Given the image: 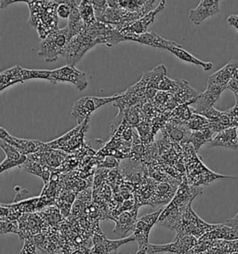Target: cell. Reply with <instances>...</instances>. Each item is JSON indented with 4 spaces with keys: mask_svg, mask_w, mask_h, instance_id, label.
Listing matches in <instances>:
<instances>
[{
    "mask_svg": "<svg viewBox=\"0 0 238 254\" xmlns=\"http://www.w3.org/2000/svg\"><path fill=\"white\" fill-rule=\"evenodd\" d=\"M29 6V24L37 28L39 38L45 39L58 29L57 1H25Z\"/></svg>",
    "mask_w": 238,
    "mask_h": 254,
    "instance_id": "6da1fadb",
    "label": "cell"
},
{
    "mask_svg": "<svg viewBox=\"0 0 238 254\" xmlns=\"http://www.w3.org/2000/svg\"><path fill=\"white\" fill-rule=\"evenodd\" d=\"M74 37L68 26L53 32L41 41L38 56L46 62H55L60 56L63 57L67 47Z\"/></svg>",
    "mask_w": 238,
    "mask_h": 254,
    "instance_id": "7a4b0ae2",
    "label": "cell"
},
{
    "mask_svg": "<svg viewBox=\"0 0 238 254\" xmlns=\"http://www.w3.org/2000/svg\"><path fill=\"white\" fill-rule=\"evenodd\" d=\"M98 44H100V41L95 33L90 28H86L71 40L63 58L66 61L68 65L74 66L88 51Z\"/></svg>",
    "mask_w": 238,
    "mask_h": 254,
    "instance_id": "3957f363",
    "label": "cell"
},
{
    "mask_svg": "<svg viewBox=\"0 0 238 254\" xmlns=\"http://www.w3.org/2000/svg\"><path fill=\"white\" fill-rule=\"evenodd\" d=\"M50 70H34L24 69L19 65H15L0 75V90L3 91L8 87L17 84L23 83L29 79H46L49 80Z\"/></svg>",
    "mask_w": 238,
    "mask_h": 254,
    "instance_id": "277c9868",
    "label": "cell"
},
{
    "mask_svg": "<svg viewBox=\"0 0 238 254\" xmlns=\"http://www.w3.org/2000/svg\"><path fill=\"white\" fill-rule=\"evenodd\" d=\"M119 97V94H116L111 97L87 96V97L80 98L73 105L71 116L77 120L79 125H81L85 120L90 118V115L95 110L104 105L114 103Z\"/></svg>",
    "mask_w": 238,
    "mask_h": 254,
    "instance_id": "5b68a950",
    "label": "cell"
},
{
    "mask_svg": "<svg viewBox=\"0 0 238 254\" xmlns=\"http://www.w3.org/2000/svg\"><path fill=\"white\" fill-rule=\"evenodd\" d=\"M49 81L56 84L58 82H69L74 85L78 90H85L88 87L87 75L73 65H65L62 67L50 71Z\"/></svg>",
    "mask_w": 238,
    "mask_h": 254,
    "instance_id": "8992f818",
    "label": "cell"
},
{
    "mask_svg": "<svg viewBox=\"0 0 238 254\" xmlns=\"http://www.w3.org/2000/svg\"><path fill=\"white\" fill-rule=\"evenodd\" d=\"M197 239L193 236H180L176 237L175 241L165 244V245H154L149 244L145 249L147 254H188V253L196 245Z\"/></svg>",
    "mask_w": 238,
    "mask_h": 254,
    "instance_id": "52a82bcc",
    "label": "cell"
},
{
    "mask_svg": "<svg viewBox=\"0 0 238 254\" xmlns=\"http://www.w3.org/2000/svg\"><path fill=\"white\" fill-rule=\"evenodd\" d=\"M164 209V208H163ZM163 209H158L153 213L145 214L138 219L134 227L133 237L137 241L139 250H145L149 244V236L153 226L158 222Z\"/></svg>",
    "mask_w": 238,
    "mask_h": 254,
    "instance_id": "ba28073f",
    "label": "cell"
},
{
    "mask_svg": "<svg viewBox=\"0 0 238 254\" xmlns=\"http://www.w3.org/2000/svg\"><path fill=\"white\" fill-rule=\"evenodd\" d=\"M132 241H135L133 235L125 239L110 240L107 239L102 232H96L93 236V247L90 251V254H119L118 251L120 247Z\"/></svg>",
    "mask_w": 238,
    "mask_h": 254,
    "instance_id": "9c48e42d",
    "label": "cell"
},
{
    "mask_svg": "<svg viewBox=\"0 0 238 254\" xmlns=\"http://www.w3.org/2000/svg\"><path fill=\"white\" fill-rule=\"evenodd\" d=\"M0 139L7 142V143L13 145L19 152L24 155H33L38 152H42L45 150H48L47 143L37 141V140H25V139H19L15 138L13 136L7 133L4 127H0Z\"/></svg>",
    "mask_w": 238,
    "mask_h": 254,
    "instance_id": "30bf717a",
    "label": "cell"
},
{
    "mask_svg": "<svg viewBox=\"0 0 238 254\" xmlns=\"http://www.w3.org/2000/svg\"><path fill=\"white\" fill-rule=\"evenodd\" d=\"M20 239H33L45 230L47 224L39 213H26L19 219Z\"/></svg>",
    "mask_w": 238,
    "mask_h": 254,
    "instance_id": "8fae6325",
    "label": "cell"
},
{
    "mask_svg": "<svg viewBox=\"0 0 238 254\" xmlns=\"http://www.w3.org/2000/svg\"><path fill=\"white\" fill-rule=\"evenodd\" d=\"M221 11L220 1L218 0H201L198 6L189 12L191 22L195 25H200L205 20L215 16Z\"/></svg>",
    "mask_w": 238,
    "mask_h": 254,
    "instance_id": "7c38bea8",
    "label": "cell"
},
{
    "mask_svg": "<svg viewBox=\"0 0 238 254\" xmlns=\"http://www.w3.org/2000/svg\"><path fill=\"white\" fill-rule=\"evenodd\" d=\"M224 90V89L215 86H208L206 91L202 92L193 105H191L192 112L202 115L208 111V109L213 107Z\"/></svg>",
    "mask_w": 238,
    "mask_h": 254,
    "instance_id": "4fadbf2b",
    "label": "cell"
},
{
    "mask_svg": "<svg viewBox=\"0 0 238 254\" xmlns=\"http://www.w3.org/2000/svg\"><path fill=\"white\" fill-rule=\"evenodd\" d=\"M166 5V1H159V4L157 5V7L155 9H153L152 11H150L148 14L143 16L140 18L139 20L135 21L133 23L128 24L124 29L120 31V33L122 35H127V34H131V35H141L144 33H147V28L149 25L154 23L156 15L163 10Z\"/></svg>",
    "mask_w": 238,
    "mask_h": 254,
    "instance_id": "5bb4252c",
    "label": "cell"
},
{
    "mask_svg": "<svg viewBox=\"0 0 238 254\" xmlns=\"http://www.w3.org/2000/svg\"><path fill=\"white\" fill-rule=\"evenodd\" d=\"M138 209H139V206H135L132 209H127L121 212L118 218L115 220L116 226L114 229V233L121 239H125L128 232L134 230V227L138 221V218H137Z\"/></svg>",
    "mask_w": 238,
    "mask_h": 254,
    "instance_id": "9a60e30c",
    "label": "cell"
},
{
    "mask_svg": "<svg viewBox=\"0 0 238 254\" xmlns=\"http://www.w3.org/2000/svg\"><path fill=\"white\" fill-rule=\"evenodd\" d=\"M123 37L126 40H131V41L138 42L142 45L158 48V49H164L167 51L170 47L176 44V42L165 39L162 37H160L159 35H157L155 32H147V33H144L141 35L127 34V35H123Z\"/></svg>",
    "mask_w": 238,
    "mask_h": 254,
    "instance_id": "2e32d148",
    "label": "cell"
},
{
    "mask_svg": "<svg viewBox=\"0 0 238 254\" xmlns=\"http://www.w3.org/2000/svg\"><path fill=\"white\" fill-rule=\"evenodd\" d=\"M238 69V63L237 61H231L226 65L221 68L214 74L209 75L208 86H215L226 90L231 80L234 78V75Z\"/></svg>",
    "mask_w": 238,
    "mask_h": 254,
    "instance_id": "e0dca14e",
    "label": "cell"
},
{
    "mask_svg": "<svg viewBox=\"0 0 238 254\" xmlns=\"http://www.w3.org/2000/svg\"><path fill=\"white\" fill-rule=\"evenodd\" d=\"M165 136H167L173 143L181 145L190 144L192 130H190L185 125L178 124L169 120L166 127L163 128Z\"/></svg>",
    "mask_w": 238,
    "mask_h": 254,
    "instance_id": "ac0fdd59",
    "label": "cell"
},
{
    "mask_svg": "<svg viewBox=\"0 0 238 254\" xmlns=\"http://www.w3.org/2000/svg\"><path fill=\"white\" fill-rule=\"evenodd\" d=\"M0 147L4 151V153L6 154V159L0 165V172L4 173V172L12 169L14 167H21L26 160L28 157L22 155L19 150L14 147L13 145L7 143V142L1 140L0 142Z\"/></svg>",
    "mask_w": 238,
    "mask_h": 254,
    "instance_id": "d6986e66",
    "label": "cell"
},
{
    "mask_svg": "<svg viewBox=\"0 0 238 254\" xmlns=\"http://www.w3.org/2000/svg\"><path fill=\"white\" fill-rule=\"evenodd\" d=\"M208 147H225L229 149H238V127L226 128L216 134L212 141L208 144Z\"/></svg>",
    "mask_w": 238,
    "mask_h": 254,
    "instance_id": "ffe728a7",
    "label": "cell"
},
{
    "mask_svg": "<svg viewBox=\"0 0 238 254\" xmlns=\"http://www.w3.org/2000/svg\"><path fill=\"white\" fill-rule=\"evenodd\" d=\"M156 3L155 0H118L119 8H123L129 12H135L143 17L148 14Z\"/></svg>",
    "mask_w": 238,
    "mask_h": 254,
    "instance_id": "44dd1931",
    "label": "cell"
},
{
    "mask_svg": "<svg viewBox=\"0 0 238 254\" xmlns=\"http://www.w3.org/2000/svg\"><path fill=\"white\" fill-rule=\"evenodd\" d=\"M168 51L170 53H172L174 56H176L178 60L185 62V63H188V64H192L197 65V66H200V67L204 69V71H209L210 69H212V67H213L212 63L203 62V61L197 59L196 57H194L193 55H192L191 53L186 52L185 50L182 49L181 46L178 45L177 43L174 46L170 47L168 49Z\"/></svg>",
    "mask_w": 238,
    "mask_h": 254,
    "instance_id": "7402d4cb",
    "label": "cell"
},
{
    "mask_svg": "<svg viewBox=\"0 0 238 254\" xmlns=\"http://www.w3.org/2000/svg\"><path fill=\"white\" fill-rule=\"evenodd\" d=\"M20 169L23 172H27L30 174H34L36 176L40 177L43 180L45 186L49 184L51 177H52V170L48 167H45L44 165L37 162L36 160L28 157L27 160L20 167Z\"/></svg>",
    "mask_w": 238,
    "mask_h": 254,
    "instance_id": "603a6c76",
    "label": "cell"
},
{
    "mask_svg": "<svg viewBox=\"0 0 238 254\" xmlns=\"http://www.w3.org/2000/svg\"><path fill=\"white\" fill-rule=\"evenodd\" d=\"M166 74H167V68L163 64H160L157 67L154 68L153 70L144 73L141 80L147 86V89L152 88V89L157 90L158 84L161 81L164 76H166Z\"/></svg>",
    "mask_w": 238,
    "mask_h": 254,
    "instance_id": "cb8c5ba5",
    "label": "cell"
},
{
    "mask_svg": "<svg viewBox=\"0 0 238 254\" xmlns=\"http://www.w3.org/2000/svg\"><path fill=\"white\" fill-rule=\"evenodd\" d=\"M81 1H74L72 6L71 15L68 19V27L73 33L74 37L79 35L85 29V25L82 21L80 12H79V5Z\"/></svg>",
    "mask_w": 238,
    "mask_h": 254,
    "instance_id": "d4e9b609",
    "label": "cell"
},
{
    "mask_svg": "<svg viewBox=\"0 0 238 254\" xmlns=\"http://www.w3.org/2000/svg\"><path fill=\"white\" fill-rule=\"evenodd\" d=\"M214 134L215 132L210 127L193 131L191 135L190 143H192L194 151L197 152L200 149L201 146H203L204 144L208 145V143L212 141V139L214 138L213 137Z\"/></svg>",
    "mask_w": 238,
    "mask_h": 254,
    "instance_id": "484cf974",
    "label": "cell"
},
{
    "mask_svg": "<svg viewBox=\"0 0 238 254\" xmlns=\"http://www.w3.org/2000/svg\"><path fill=\"white\" fill-rule=\"evenodd\" d=\"M193 104H184L177 106L174 110L170 113V120L172 122L184 125L188 120L191 119L193 113L191 110V105Z\"/></svg>",
    "mask_w": 238,
    "mask_h": 254,
    "instance_id": "4316f807",
    "label": "cell"
},
{
    "mask_svg": "<svg viewBox=\"0 0 238 254\" xmlns=\"http://www.w3.org/2000/svg\"><path fill=\"white\" fill-rule=\"evenodd\" d=\"M79 12H80L82 21L85 25V29L89 28L97 23L95 11H94V8H93L92 4L90 3V1L83 0L80 2Z\"/></svg>",
    "mask_w": 238,
    "mask_h": 254,
    "instance_id": "83f0119b",
    "label": "cell"
},
{
    "mask_svg": "<svg viewBox=\"0 0 238 254\" xmlns=\"http://www.w3.org/2000/svg\"><path fill=\"white\" fill-rule=\"evenodd\" d=\"M45 223L51 226H56L62 220V213L56 206H48L39 212Z\"/></svg>",
    "mask_w": 238,
    "mask_h": 254,
    "instance_id": "f1b7e54d",
    "label": "cell"
},
{
    "mask_svg": "<svg viewBox=\"0 0 238 254\" xmlns=\"http://www.w3.org/2000/svg\"><path fill=\"white\" fill-rule=\"evenodd\" d=\"M184 125L190 130L196 131V130H201V129H205V128L209 127L210 121L201 115L193 114L191 119L188 120Z\"/></svg>",
    "mask_w": 238,
    "mask_h": 254,
    "instance_id": "f546056e",
    "label": "cell"
},
{
    "mask_svg": "<svg viewBox=\"0 0 238 254\" xmlns=\"http://www.w3.org/2000/svg\"><path fill=\"white\" fill-rule=\"evenodd\" d=\"M59 6L57 8V15L61 19H69L72 11V6L74 4V0H60L57 1Z\"/></svg>",
    "mask_w": 238,
    "mask_h": 254,
    "instance_id": "4dcf8cb0",
    "label": "cell"
},
{
    "mask_svg": "<svg viewBox=\"0 0 238 254\" xmlns=\"http://www.w3.org/2000/svg\"><path fill=\"white\" fill-rule=\"evenodd\" d=\"M90 3L92 4L94 8L97 22H100L108 8V1L107 0H90Z\"/></svg>",
    "mask_w": 238,
    "mask_h": 254,
    "instance_id": "1f68e13d",
    "label": "cell"
},
{
    "mask_svg": "<svg viewBox=\"0 0 238 254\" xmlns=\"http://www.w3.org/2000/svg\"><path fill=\"white\" fill-rule=\"evenodd\" d=\"M1 234H7V233H14L19 235L20 234V226L19 221H9V220H1Z\"/></svg>",
    "mask_w": 238,
    "mask_h": 254,
    "instance_id": "d6a6232c",
    "label": "cell"
},
{
    "mask_svg": "<svg viewBox=\"0 0 238 254\" xmlns=\"http://www.w3.org/2000/svg\"><path fill=\"white\" fill-rule=\"evenodd\" d=\"M20 254H37V245L34 239H23V246Z\"/></svg>",
    "mask_w": 238,
    "mask_h": 254,
    "instance_id": "836d02e7",
    "label": "cell"
},
{
    "mask_svg": "<svg viewBox=\"0 0 238 254\" xmlns=\"http://www.w3.org/2000/svg\"><path fill=\"white\" fill-rule=\"evenodd\" d=\"M119 165V162L116 159V157H106L103 162H101L100 167L101 168H110V169H114L117 168Z\"/></svg>",
    "mask_w": 238,
    "mask_h": 254,
    "instance_id": "e575fe53",
    "label": "cell"
},
{
    "mask_svg": "<svg viewBox=\"0 0 238 254\" xmlns=\"http://www.w3.org/2000/svg\"><path fill=\"white\" fill-rule=\"evenodd\" d=\"M227 23H229L232 27H234L235 29L238 31V14H231L228 19H227Z\"/></svg>",
    "mask_w": 238,
    "mask_h": 254,
    "instance_id": "d590c367",
    "label": "cell"
},
{
    "mask_svg": "<svg viewBox=\"0 0 238 254\" xmlns=\"http://www.w3.org/2000/svg\"><path fill=\"white\" fill-rule=\"evenodd\" d=\"M224 225H226V226H228V227H230V228H235V227H237L238 225V214L236 215V216L234 217L233 219H231V220H228Z\"/></svg>",
    "mask_w": 238,
    "mask_h": 254,
    "instance_id": "8d00e7d4",
    "label": "cell"
},
{
    "mask_svg": "<svg viewBox=\"0 0 238 254\" xmlns=\"http://www.w3.org/2000/svg\"><path fill=\"white\" fill-rule=\"evenodd\" d=\"M136 254H147V253H146L145 250H139L138 253Z\"/></svg>",
    "mask_w": 238,
    "mask_h": 254,
    "instance_id": "74e56055",
    "label": "cell"
},
{
    "mask_svg": "<svg viewBox=\"0 0 238 254\" xmlns=\"http://www.w3.org/2000/svg\"><path fill=\"white\" fill-rule=\"evenodd\" d=\"M232 229H234L235 231L237 232V233H238V225L237 226V227H235V228H232Z\"/></svg>",
    "mask_w": 238,
    "mask_h": 254,
    "instance_id": "f35d334b",
    "label": "cell"
}]
</instances>
